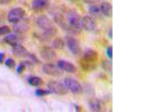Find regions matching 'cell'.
Masks as SVG:
<instances>
[{
    "mask_svg": "<svg viewBox=\"0 0 150 112\" xmlns=\"http://www.w3.org/2000/svg\"><path fill=\"white\" fill-rule=\"evenodd\" d=\"M28 57L31 60V61L33 62V64H39L41 63V61L38 58L37 56L35 54H29L28 55Z\"/></svg>",
    "mask_w": 150,
    "mask_h": 112,
    "instance_id": "obj_23",
    "label": "cell"
},
{
    "mask_svg": "<svg viewBox=\"0 0 150 112\" xmlns=\"http://www.w3.org/2000/svg\"><path fill=\"white\" fill-rule=\"evenodd\" d=\"M12 47L13 54L17 58H25L28 57L29 52L27 49L21 44H17Z\"/></svg>",
    "mask_w": 150,
    "mask_h": 112,
    "instance_id": "obj_11",
    "label": "cell"
},
{
    "mask_svg": "<svg viewBox=\"0 0 150 112\" xmlns=\"http://www.w3.org/2000/svg\"><path fill=\"white\" fill-rule=\"evenodd\" d=\"M13 0H0V5H6L10 3Z\"/></svg>",
    "mask_w": 150,
    "mask_h": 112,
    "instance_id": "obj_26",
    "label": "cell"
},
{
    "mask_svg": "<svg viewBox=\"0 0 150 112\" xmlns=\"http://www.w3.org/2000/svg\"><path fill=\"white\" fill-rule=\"evenodd\" d=\"M50 0H33L32 3V8L35 11H41L49 6Z\"/></svg>",
    "mask_w": 150,
    "mask_h": 112,
    "instance_id": "obj_12",
    "label": "cell"
},
{
    "mask_svg": "<svg viewBox=\"0 0 150 112\" xmlns=\"http://www.w3.org/2000/svg\"><path fill=\"white\" fill-rule=\"evenodd\" d=\"M64 84L67 89L74 94H79L83 91V88L80 83L71 77L65 78L64 80Z\"/></svg>",
    "mask_w": 150,
    "mask_h": 112,
    "instance_id": "obj_3",
    "label": "cell"
},
{
    "mask_svg": "<svg viewBox=\"0 0 150 112\" xmlns=\"http://www.w3.org/2000/svg\"><path fill=\"white\" fill-rule=\"evenodd\" d=\"M11 32V29L9 26H4L0 27V36L6 35Z\"/></svg>",
    "mask_w": 150,
    "mask_h": 112,
    "instance_id": "obj_22",
    "label": "cell"
},
{
    "mask_svg": "<svg viewBox=\"0 0 150 112\" xmlns=\"http://www.w3.org/2000/svg\"><path fill=\"white\" fill-rule=\"evenodd\" d=\"M52 46L54 49L62 50L65 46V43L62 38L57 37L53 40L52 43Z\"/></svg>",
    "mask_w": 150,
    "mask_h": 112,
    "instance_id": "obj_17",
    "label": "cell"
},
{
    "mask_svg": "<svg viewBox=\"0 0 150 112\" xmlns=\"http://www.w3.org/2000/svg\"><path fill=\"white\" fill-rule=\"evenodd\" d=\"M67 46L69 51L74 55H77L81 51L79 43L76 38L68 36L66 37Z\"/></svg>",
    "mask_w": 150,
    "mask_h": 112,
    "instance_id": "obj_8",
    "label": "cell"
},
{
    "mask_svg": "<svg viewBox=\"0 0 150 112\" xmlns=\"http://www.w3.org/2000/svg\"><path fill=\"white\" fill-rule=\"evenodd\" d=\"M41 58L48 62H53L56 60L57 55L54 49L50 47L44 46L40 52Z\"/></svg>",
    "mask_w": 150,
    "mask_h": 112,
    "instance_id": "obj_6",
    "label": "cell"
},
{
    "mask_svg": "<svg viewBox=\"0 0 150 112\" xmlns=\"http://www.w3.org/2000/svg\"><path fill=\"white\" fill-rule=\"evenodd\" d=\"M5 58V54L3 52H0V64L3 63Z\"/></svg>",
    "mask_w": 150,
    "mask_h": 112,
    "instance_id": "obj_27",
    "label": "cell"
},
{
    "mask_svg": "<svg viewBox=\"0 0 150 112\" xmlns=\"http://www.w3.org/2000/svg\"><path fill=\"white\" fill-rule=\"evenodd\" d=\"M89 105L90 108L92 111L98 112L101 110V104L97 99L91 100L89 102Z\"/></svg>",
    "mask_w": 150,
    "mask_h": 112,
    "instance_id": "obj_18",
    "label": "cell"
},
{
    "mask_svg": "<svg viewBox=\"0 0 150 112\" xmlns=\"http://www.w3.org/2000/svg\"><path fill=\"white\" fill-rule=\"evenodd\" d=\"M103 66L105 67V69L106 70H109V69L110 66V65L108 63V62H104V64H103Z\"/></svg>",
    "mask_w": 150,
    "mask_h": 112,
    "instance_id": "obj_28",
    "label": "cell"
},
{
    "mask_svg": "<svg viewBox=\"0 0 150 112\" xmlns=\"http://www.w3.org/2000/svg\"><path fill=\"white\" fill-rule=\"evenodd\" d=\"M19 38L17 35L15 34H10L6 36L4 38V41L5 43L13 47L19 43Z\"/></svg>",
    "mask_w": 150,
    "mask_h": 112,
    "instance_id": "obj_15",
    "label": "cell"
},
{
    "mask_svg": "<svg viewBox=\"0 0 150 112\" xmlns=\"http://www.w3.org/2000/svg\"><path fill=\"white\" fill-rule=\"evenodd\" d=\"M81 24L83 29L88 32H92L96 30V24L93 17L86 15L82 18Z\"/></svg>",
    "mask_w": 150,
    "mask_h": 112,
    "instance_id": "obj_9",
    "label": "cell"
},
{
    "mask_svg": "<svg viewBox=\"0 0 150 112\" xmlns=\"http://www.w3.org/2000/svg\"><path fill=\"white\" fill-rule=\"evenodd\" d=\"M26 65L23 62H21L17 66L16 70L17 73L19 74H21L26 69Z\"/></svg>",
    "mask_w": 150,
    "mask_h": 112,
    "instance_id": "obj_24",
    "label": "cell"
},
{
    "mask_svg": "<svg viewBox=\"0 0 150 112\" xmlns=\"http://www.w3.org/2000/svg\"><path fill=\"white\" fill-rule=\"evenodd\" d=\"M106 54L108 58L112 59V46L108 48L106 50Z\"/></svg>",
    "mask_w": 150,
    "mask_h": 112,
    "instance_id": "obj_25",
    "label": "cell"
},
{
    "mask_svg": "<svg viewBox=\"0 0 150 112\" xmlns=\"http://www.w3.org/2000/svg\"><path fill=\"white\" fill-rule=\"evenodd\" d=\"M108 36L110 38H112V30H110L108 32Z\"/></svg>",
    "mask_w": 150,
    "mask_h": 112,
    "instance_id": "obj_29",
    "label": "cell"
},
{
    "mask_svg": "<svg viewBox=\"0 0 150 112\" xmlns=\"http://www.w3.org/2000/svg\"><path fill=\"white\" fill-rule=\"evenodd\" d=\"M23 19L19 22L14 24L13 30L15 32L22 33L26 32L29 30L30 26L29 22L26 20H23Z\"/></svg>",
    "mask_w": 150,
    "mask_h": 112,
    "instance_id": "obj_13",
    "label": "cell"
},
{
    "mask_svg": "<svg viewBox=\"0 0 150 112\" xmlns=\"http://www.w3.org/2000/svg\"><path fill=\"white\" fill-rule=\"evenodd\" d=\"M25 15V11L22 8H15L9 12L7 16V20L10 23L16 24L22 20Z\"/></svg>",
    "mask_w": 150,
    "mask_h": 112,
    "instance_id": "obj_4",
    "label": "cell"
},
{
    "mask_svg": "<svg viewBox=\"0 0 150 112\" xmlns=\"http://www.w3.org/2000/svg\"><path fill=\"white\" fill-rule=\"evenodd\" d=\"M57 65L62 71L70 73H75L77 72L76 65L69 61L65 60H60L57 62Z\"/></svg>",
    "mask_w": 150,
    "mask_h": 112,
    "instance_id": "obj_10",
    "label": "cell"
},
{
    "mask_svg": "<svg viewBox=\"0 0 150 112\" xmlns=\"http://www.w3.org/2000/svg\"><path fill=\"white\" fill-rule=\"evenodd\" d=\"M48 87L52 93L57 95L63 96L68 93V90L64 84L56 81H52L48 84Z\"/></svg>",
    "mask_w": 150,
    "mask_h": 112,
    "instance_id": "obj_5",
    "label": "cell"
},
{
    "mask_svg": "<svg viewBox=\"0 0 150 112\" xmlns=\"http://www.w3.org/2000/svg\"><path fill=\"white\" fill-rule=\"evenodd\" d=\"M43 71L46 74L54 77H60L63 74V71L58 65L54 64L47 63L42 66Z\"/></svg>",
    "mask_w": 150,
    "mask_h": 112,
    "instance_id": "obj_7",
    "label": "cell"
},
{
    "mask_svg": "<svg viewBox=\"0 0 150 112\" xmlns=\"http://www.w3.org/2000/svg\"><path fill=\"white\" fill-rule=\"evenodd\" d=\"M37 24L40 30L42 31L41 35L38 36L42 41H48L56 35L57 30L53 22L46 15L40 16L37 18Z\"/></svg>",
    "mask_w": 150,
    "mask_h": 112,
    "instance_id": "obj_1",
    "label": "cell"
},
{
    "mask_svg": "<svg viewBox=\"0 0 150 112\" xmlns=\"http://www.w3.org/2000/svg\"><path fill=\"white\" fill-rule=\"evenodd\" d=\"M90 14L94 16H97L100 15L101 12L100 6L96 5H92L90 6L88 8Z\"/></svg>",
    "mask_w": 150,
    "mask_h": 112,
    "instance_id": "obj_19",
    "label": "cell"
},
{
    "mask_svg": "<svg viewBox=\"0 0 150 112\" xmlns=\"http://www.w3.org/2000/svg\"><path fill=\"white\" fill-rule=\"evenodd\" d=\"M98 59L99 55L97 51L93 49H87L80 60V67L84 71H92L97 67Z\"/></svg>",
    "mask_w": 150,
    "mask_h": 112,
    "instance_id": "obj_2",
    "label": "cell"
},
{
    "mask_svg": "<svg viewBox=\"0 0 150 112\" xmlns=\"http://www.w3.org/2000/svg\"><path fill=\"white\" fill-rule=\"evenodd\" d=\"M71 1H77V0H71Z\"/></svg>",
    "mask_w": 150,
    "mask_h": 112,
    "instance_id": "obj_30",
    "label": "cell"
},
{
    "mask_svg": "<svg viewBox=\"0 0 150 112\" xmlns=\"http://www.w3.org/2000/svg\"><path fill=\"white\" fill-rule=\"evenodd\" d=\"M28 82L30 86L34 87L42 86L44 83L43 80L41 77L37 76L29 77Z\"/></svg>",
    "mask_w": 150,
    "mask_h": 112,
    "instance_id": "obj_16",
    "label": "cell"
},
{
    "mask_svg": "<svg viewBox=\"0 0 150 112\" xmlns=\"http://www.w3.org/2000/svg\"><path fill=\"white\" fill-rule=\"evenodd\" d=\"M5 65L8 68L11 69H14L16 66V62L14 59L11 58L7 59L5 61Z\"/></svg>",
    "mask_w": 150,
    "mask_h": 112,
    "instance_id": "obj_21",
    "label": "cell"
},
{
    "mask_svg": "<svg viewBox=\"0 0 150 112\" xmlns=\"http://www.w3.org/2000/svg\"><path fill=\"white\" fill-rule=\"evenodd\" d=\"M52 92L50 90L45 89H37L35 92V95L37 97H41L46 96L50 94Z\"/></svg>",
    "mask_w": 150,
    "mask_h": 112,
    "instance_id": "obj_20",
    "label": "cell"
},
{
    "mask_svg": "<svg viewBox=\"0 0 150 112\" xmlns=\"http://www.w3.org/2000/svg\"><path fill=\"white\" fill-rule=\"evenodd\" d=\"M101 13L107 17H111L112 14V4L107 2H103L100 6Z\"/></svg>",
    "mask_w": 150,
    "mask_h": 112,
    "instance_id": "obj_14",
    "label": "cell"
}]
</instances>
